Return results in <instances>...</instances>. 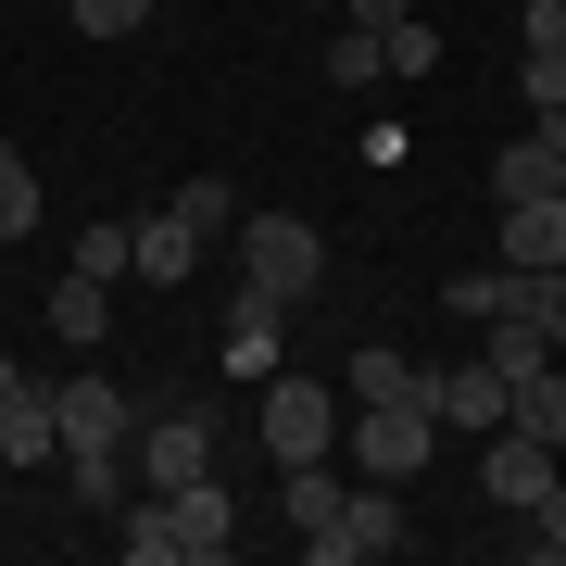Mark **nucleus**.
I'll list each match as a JSON object with an SVG mask.
<instances>
[{
  "mask_svg": "<svg viewBox=\"0 0 566 566\" xmlns=\"http://www.w3.org/2000/svg\"><path fill=\"white\" fill-rule=\"evenodd\" d=\"M114 554H126V566H214V554H240V504H227V479L114 504Z\"/></svg>",
  "mask_w": 566,
  "mask_h": 566,
  "instance_id": "nucleus-1",
  "label": "nucleus"
},
{
  "mask_svg": "<svg viewBox=\"0 0 566 566\" xmlns=\"http://www.w3.org/2000/svg\"><path fill=\"white\" fill-rule=\"evenodd\" d=\"M51 403H63V479H76V504L114 516V504H126V441H139V403H126L102 365H88V378H63Z\"/></svg>",
  "mask_w": 566,
  "mask_h": 566,
  "instance_id": "nucleus-2",
  "label": "nucleus"
},
{
  "mask_svg": "<svg viewBox=\"0 0 566 566\" xmlns=\"http://www.w3.org/2000/svg\"><path fill=\"white\" fill-rule=\"evenodd\" d=\"M340 378H290V365H277V378H264V403H252V441L264 453H277V465H315V453H340Z\"/></svg>",
  "mask_w": 566,
  "mask_h": 566,
  "instance_id": "nucleus-3",
  "label": "nucleus"
},
{
  "mask_svg": "<svg viewBox=\"0 0 566 566\" xmlns=\"http://www.w3.org/2000/svg\"><path fill=\"white\" fill-rule=\"evenodd\" d=\"M428 453H441L428 390H416V403H353L340 416V465H353V479H428Z\"/></svg>",
  "mask_w": 566,
  "mask_h": 566,
  "instance_id": "nucleus-4",
  "label": "nucleus"
},
{
  "mask_svg": "<svg viewBox=\"0 0 566 566\" xmlns=\"http://www.w3.org/2000/svg\"><path fill=\"white\" fill-rule=\"evenodd\" d=\"M327 277V240L303 214H240V290H264V303H303V290Z\"/></svg>",
  "mask_w": 566,
  "mask_h": 566,
  "instance_id": "nucleus-5",
  "label": "nucleus"
},
{
  "mask_svg": "<svg viewBox=\"0 0 566 566\" xmlns=\"http://www.w3.org/2000/svg\"><path fill=\"white\" fill-rule=\"evenodd\" d=\"M303 554H315V566L403 554V479H353V491H340V516H327V528H303Z\"/></svg>",
  "mask_w": 566,
  "mask_h": 566,
  "instance_id": "nucleus-6",
  "label": "nucleus"
},
{
  "mask_svg": "<svg viewBox=\"0 0 566 566\" xmlns=\"http://www.w3.org/2000/svg\"><path fill=\"white\" fill-rule=\"evenodd\" d=\"M126 465H139V491H189V479H214V416H202V403H177V416H139Z\"/></svg>",
  "mask_w": 566,
  "mask_h": 566,
  "instance_id": "nucleus-7",
  "label": "nucleus"
},
{
  "mask_svg": "<svg viewBox=\"0 0 566 566\" xmlns=\"http://www.w3.org/2000/svg\"><path fill=\"white\" fill-rule=\"evenodd\" d=\"M554 479H566V441H528V428H491V453H479V491H491L504 516H528V504H542Z\"/></svg>",
  "mask_w": 566,
  "mask_h": 566,
  "instance_id": "nucleus-8",
  "label": "nucleus"
},
{
  "mask_svg": "<svg viewBox=\"0 0 566 566\" xmlns=\"http://www.w3.org/2000/svg\"><path fill=\"white\" fill-rule=\"evenodd\" d=\"M290 365V303H264V290H240V303H227V378H277Z\"/></svg>",
  "mask_w": 566,
  "mask_h": 566,
  "instance_id": "nucleus-9",
  "label": "nucleus"
},
{
  "mask_svg": "<svg viewBox=\"0 0 566 566\" xmlns=\"http://www.w3.org/2000/svg\"><path fill=\"white\" fill-rule=\"evenodd\" d=\"M428 416H441V428H479V441H491V428H504V365H428Z\"/></svg>",
  "mask_w": 566,
  "mask_h": 566,
  "instance_id": "nucleus-10",
  "label": "nucleus"
},
{
  "mask_svg": "<svg viewBox=\"0 0 566 566\" xmlns=\"http://www.w3.org/2000/svg\"><path fill=\"white\" fill-rule=\"evenodd\" d=\"M0 465H63V403H51L39 378L0 403Z\"/></svg>",
  "mask_w": 566,
  "mask_h": 566,
  "instance_id": "nucleus-11",
  "label": "nucleus"
},
{
  "mask_svg": "<svg viewBox=\"0 0 566 566\" xmlns=\"http://www.w3.org/2000/svg\"><path fill=\"white\" fill-rule=\"evenodd\" d=\"M504 264H566V189H528V202H504Z\"/></svg>",
  "mask_w": 566,
  "mask_h": 566,
  "instance_id": "nucleus-12",
  "label": "nucleus"
},
{
  "mask_svg": "<svg viewBox=\"0 0 566 566\" xmlns=\"http://www.w3.org/2000/svg\"><path fill=\"white\" fill-rule=\"evenodd\" d=\"M428 390V365L403 353V340H365L353 365H340V403H416Z\"/></svg>",
  "mask_w": 566,
  "mask_h": 566,
  "instance_id": "nucleus-13",
  "label": "nucleus"
},
{
  "mask_svg": "<svg viewBox=\"0 0 566 566\" xmlns=\"http://www.w3.org/2000/svg\"><path fill=\"white\" fill-rule=\"evenodd\" d=\"M504 428H528V441H566V353L528 365V378H504Z\"/></svg>",
  "mask_w": 566,
  "mask_h": 566,
  "instance_id": "nucleus-14",
  "label": "nucleus"
},
{
  "mask_svg": "<svg viewBox=\"0 0 566 566\" xmlns=\"http://www.w3.org/2000/svg\"><path fill=\"white\" fill-rule=\"evenodd\" d=\"M189 264H202V240H189L177 214H139V277L151 290H189Z\"/></svg>",
  "mask_w": 566,
  "mask_h": 566,
  "instance_id": "nucleus-15",
  "label": "nucleus"
},
{
  "mask_svg": "<svg viewBox=\"0 0 566 566\" xmlns=\"http://www.w3.org/2000/svg\"><path fill=\"white\" fill-rule=\"evenodd\" d=\"M76 277H139V214H126V227H76Z\"/></svg>",
  "mask_w": 566,
  "mask_h": 566,
  "instance_id": "nucleus-16",
  "label": "nucleus"
},
{
  "mask_svg": "<svg viewBox=\"0 0 566 566\" xmlns=\"http://www.w3.org/2000/svg\"><path fill=\"white\" fill-rule=\"evenodd\" d=\"M164 214H177L189 240H227V227H240V189H227V177H189V189H177Z\"/></svg>",
  "mask_w": 566,
  "mask_h": 566,
  "instance_id": "nucleus-17",
  "label": "nucleus"
},
{
  "mask_svg": "<svg viewBox=\"0 0 566 566\" xmlns=\"http://www.w3.org/2000/svg\"><path fill=\"white\" fill-rule=\"evenodd\" d=\"M39 214H51V202H39V164H25L13 139H0V240H25Z\"/></svg>",
  "mask_w": 566,
  "mask_h": 566,
  "instance_id": "nucleus-18",
  "label": "nucleus"
},
{
  "mask_svg": "<svg viewBox=\"0 0 566 566\" xmlns=\"http://www.w3.org/2000/svg\"><path fill=\"white\" fill-rule=\"evenodd\" d=\"M51 327H63V340H102V277H76V264H63V290H51Z\"/></svg>",
  "mask_w": 566,
  "mask_h": 566,
  "instance_id": "nucleus-19",
  "label": "nucleus"
},
{
  "mask_svg": "<svg viewBox=\"0 0 566 566\" xmlns=\"http://www.w3.org/2000/svg\"><path fill=\"white\" fill-rule=\"evenodd\" d=\"M390 63H378V25H340V39H327V88H378Z\"/></svg>",
  "mask_w": 566,
  "mask_h": 566,
  "instance_id": "nucleus-20",
  "label": "nucleus"
},
{
  "mask_svg": "<svg viewBox=\"0 0 566 566\" xmlns=\"http://www.w3.org/2000/svg\"><path fill=\"white\" fill-rule=\"evenodd\" d=\"M378 63H390V76H428V63H441V25H428V13L378 25Z\"/></svg>",
  "mask_w": 566,
  "mask_h": 566,
  "instance_id": "nucleus-21",
  "label": "nucleus"
},
{
  "mask_svg": "<svg viewBox=\"0 0 566 566\" xmlns=\"http://www.w3.org/2000/svg\"><path fill=\"white\" fill-rule=\"evenodd\" d=\"M528 189H542V139H504L491 151V202H528Z\"/></svg>",
  "mask_w": 566,
  "mask_h": 566,
  "instance_id": "nucleus-22",
  "label": "nucleus"
},
{
  "mask_svg": "<svg viewBox=\"0 0 566 566\" xmlns=\"http://www.w3.org/2000/svg\"><path fill=\"white\" fill-rule=\"evenodd\" d=\"M491 365H504V378H528V365H554V340H542L528 315H504V327H491Z\"/></svg>",
  "mask_w": 566,
  "mask_h": 566,
  "instance_id": "nucleus-23",
  "label": "nucleus"
},
{
  "mask_svg": "<svg viewBox=\"0 0 566 566\" xmlns=\"http://www.w3.org/2000/svg\"><path fill=\"white\" fill-rule=\"evenodd\" d=\"M63 13H76L88 39H139V25H151V0H63Z\"/></svg>",
  "mask_w": 566,
  "mask_h": 566,
  "instance_id": "nucleus-24",
  "label": "nucleus"
},
{
  "mask_svg": "<svg viewBox=\"0 0 566 566\" xmlns=\"http://www.w3.org/2000/svg\"><path fill=\"white\" fill-rule=\"evenodd\" d=\"M516 76H528V114H566V51H516Z\"/></svg>",
  "mask_w": 566,
  "mask_h": 566,
  "instance_id": "nucleus-25",
  "label": "nucleus"
},
{
  "mask_svg": "<svg viewBox=\"0 0 566 566\" xmlns=\"http://www.w3.org/2000/svg\"><path fill=\"white\" fill-rule=\"evenodd\" d=\"M516 51H566V0H528V13H516Z\"/></svg>",
  "mask_w": 566,
  "mask_h": 566,
  "instance_id": "nucleus-26",
  "label": "nucleus"
},
{
  "mask_svg": "<svg viewBox=\"0 0 566 566\" xmlns=\"http://www.w3.org/2000/svg\"><path fill=\"white\" fill-rule=\"evenodd\" d=\"M528 554H566V479L542 491V504H528Z\"/></svg>",
  "mask_w": 566,
  "mask_h": 566,
  "instance_id": "nucleus-27",
  "label": "nucleus"
},
{
  "mask_svg": "<svg viewBox=\"0 0 566 566\" xmlns=\"http://www.w3.org/2000/svg\"><path fill=\"white\" fill-rule=\"evenodd\" d=\"M528 139H542V189H566V114H542Z\"/></svg>",
  "mask_w": 566,
  "mask_h": 566,
  "instance_id": "nucleus-28",
  "label": "nucleus"
},
{
  "mask_svg": "<svg viewBox=\"0 0 566 566\" xmlns=\"http://www.w3.org/2000/svg\"><path fill=\"white\" fill-rule=\"evenodd\" d=\"M13 390H25V365H13V353H0V403H13Z\"/></svg>",
  "mask_w": 566,
  "mask_h": 566,
  "instance_id": "nucleus-29",
  "label": "nucleus"
},
{
  "mask_svg": "<svg viewBox=\"0 0 566 566\" xmlns=\"http://www.w3.org/2000/svg\"><path fill=\"white\" fill-rule=\"evenodd\" d=\"M151 13H177V0H151Z\"/></svg>",
  "mask_w": 566,
  "mask_h": 566,
  "instance_id": "nucleus-30",
  "label": "nucleus"
},
{
  "mask_svg": "<svg viewBox=\"0 0 566 566\" xmlns=\"http://www.w3.org/2000/svg\"><path fill=\"white\" fill-rule=\"evenodd\" d=\"M0 252H13V240H0Z\"/></svg>",
  "mask_w": 566,
  "mask_h": 566,
  "instance_id": "nucleus-31",
  "label": "nucleus"
}]
</instances>
